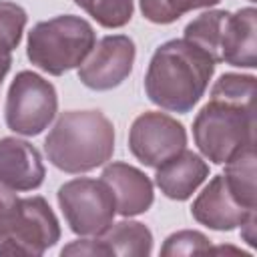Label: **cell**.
I'll list each match as a JSON object with an SVG mask.
<instances>
[{
    "instance_id": "6da1fadb",
    "label": "cell",
    "mask_w": 257,
    "mask_h": 257,
    "mask_svg": "<svg viewBox=\"0 0 257 257\" xmlns=\"http://www.w3.org/2000/svg\"><path fill=\"white\" fill-rule=\"evenodd\" d=\"M215 72V62L193 42L179 38L161 44L145 76L151 102L165 110L189 112L205 94Z\"/></svg>"
},
{
    "instance_id": "7402d4cb",
    "label": "cell",
    "mask_w": 257,
    "mask_h": 257,
    "mask_svg": "<svg viewBox=\"0 0 257 257\" xmlns=\"http://www.w3.org/2000/svg\"><path fill=\"white\" fill-rule=\"evenodd\" d=\"M211 241L199 231H179L167 237L165 245L161 247L163 257L171 255H209Z\"/></svg>"
},
{
    "instance_id": "4fadbf2b",
    "label": "cell",
    "mask_w": 257,
    "mask_h": 257,
    "mask_svg": "<svg viewBox=\"0 0 257 257\" xmlns=\"http://www.w3.org/2000/svg\"><path fill=\"white\" fill-rule=\"evenodd\" d=\"M257 12L253 6L241 8L235 14H227L221 40H219V62L239 66V68H255L257 66Z\"/></svg>"
},
{
    "instance_id": "44dd1931",
    "label": "cell",
    "mask_w": 257,
    "mask_h": 257,
    "mask_svg": "<svg viewBox=\"0 0 257 257\" xmlns=\"http://www.w3.org/2000/svg\"><path fill=\"white\" fill-rule=\"evenodd\" d=\"M26 20L28 16L22 6L0 0V50L2 52H12L20 44Z\"/></svg>"
},
{
    "instance_id": "d6986e66",
    "label": "cell",
    "mask_w": 257,
    "mask_h": 257,
    "mask_svg": "<svg viewBox=\"0 0 257 257\" xmlns=\"http://www.w3.org/2000/svg\"><path fill=\"white\" fill-rule=\"evenodd\" d=\"M139 2H141V12L147 20L155 24H171L191 10L209 8L219 4L221 0H139Z\"/></svg>"
},
{
    "instance_id": "8992f818",
    "label": "cell",
    "mask_w": 257,
    "mask_h": 257,
    "mask_svg": "<svg viewBox=\"0 0 257 257\" xmlns=\"http://www.w3.org/2000/svg\"><path fill=\"white\" fill-rule=\"evenodd\" d=\"M56 197L70 231L82 237H98L116 213L114 197L102 179H72L58 189Z\"/></svg>"
},
{
    "instance_id": "484cf974",
    "label": "cell",
    "mask_w": 257,
    "mask_h": 257,
    "mask_svg": "<svg viewBox=\"0 0 257 257\" xmlns=\"http://www.w3.org/2000/svg\"><path fill=\"white\" fill-rule=\"evenodd\" d=\"M10 64H12V56H10V52H2V50H0V82H2L4 76L8 74Z\"/></svg>"
},
{
    "instance_id": "3957f363",
    "label": "cell",
    "mask_w": 257,
    "mask_h": 257,
    "mask_svg": "<svg viewBox=\"0 0 257 257\" xmlns=\"http://www.w3.org/2000/svg\"><path fill=\"white\" fill-rule=\"evenodd\" d=\"M94 44V28L80 16L64 14L32 26L28 32L26 56L40 70L60 76L80 66Z\"/></svg>"
},
{
    "instance_id": "83f0119b",
    "label": "cell",
    "mask_w": 257,
    "mask_h": 257,
    "mask_svg": "<svg viewBox=\"0 0 257 257\" xmlns=\"http://www.w3.org/2000/svg\"><path fill=\"white\" fill-rule=\"evenodd\" d=\"M0 84H2V82H0Z\"/></svg>"
},
{
    "instance_id": "5b68a950",
    "label": "cell",
    "mask_w": 257,
    "mask_h": 257,
    "mask_svg": "<svg viewBox=\"0 0 257 257\" xmlns=\"http://www.w3.org/2000/svg\"><path fill=\"white\" fill-rule=\"evenodd\" d=\"M58 98L54 86L40 74L22 70L14 76L6 96V124L16 135H40L54 118Z\"/></svg>"
},
{
    "instance_id": "cb8c5ba5",
    "label": "cell",
    "mask_w": 257,
    "mask_h": 257,
    "mask_svg": "<svg viewBox=\"0 0 257 257\" xmlns=\"http://www.w3.org/2000/svg\"><path fill=\"white\" fill-rule=\"evenodd\" d=\"M62 255H110L108 247L102 243V239H84V241H72L66 245Z\"/></svg>"
},
{
    "instance_id": "5bb4252c",
    "label": "cell",
    "mask_w": 257,
    "mask_h": 257,
    "mask_svg": "<svg viewBox=\"0 0 257 257\" xmlns=\"http://www.w3.org/2000/svg\"><path fill=\"white\" fill-rule=\"evenodd\" d=\"M209 177V165L193 151H179L157 167L155 183L161 193L173 201L189 199Z\"/></svg>"
},
{
    "instance_id": "277c9868",
    "label": "cell",
    "mask_w": 257,
    "mask_h": 257,
    "mask_svg": "<svg viewBox=\"0 0 257 257\" xmlns=\"http://www.w3.org/2000/svg\"><path fill=\"white\" fill-rule=\"evenodd\" d=\"M195 145L215 165H225L237 151L255 143V110L209 100L193 120Z\"/></svg>"
},
{
    "instance_id": "7a4b0ae2",
    "label": "cell",
    "mask_w": 257,
    "mask_h": 257,
    "mask_svg": "<svg viewBox=\"0 0 257 257\" xmlns=\"http://www.w3.org/2000/svg\"><path fill=\"white\" fill-rule=\"evenodd\" d=\"M48 161L64 173H88L114 153V126L100 110H68L44 141Z\"/></svg>"
},
{
    "instance_id": "603a6c76",
    "label": "cell",
    "mask_w": 257,
    "mask_h": 257,
    "mask_svg": "<svg viewBox=\"0 0 257 257\" xmlns=\"http://www.w3.org/2000/svg\"><path fill=\"white\" fill-rule=\"evenodd\" d=\"M18 203L20 199L14 195L12 189L4 187L0 183V233L12 223V219L16 217V211H18Z\"/></svg>"
},
{
    "instance_id": "4316f807",
    "label": "cell",
    "mask_w": 257,
    "mask_h": 257,
    "mask_svg": "<svg viewBox=\"0 0 257 257\" xmlns=\"http://www.w3.org/2000/svg\"><path fill=\"white\" fill-rule=\"evenodd\" d=\"M251 2H253V0H251Z\"/></svg>"
},
{
    "instance_id": "ac0fdd59",
    "label": "cell",
    "mask_w": 257,
    "mask_h": 257,
    "mask_svg": "<svg viewBox=\"0 0 257 257\" xmlns=\"http://www.w3.org/2000/svg\"><path fill=\"white\" fill-rule=\"evenodd\" d=\"M253 74H221L211 88V100H221L247 110H255V82Z\"/></svg>"
},
{
    "instance_id": "7c38bea8",
    "label": "cell",
    "mask_w": 257,
    "mask_h": 257,
    "mask_svg": "<svg viewBox=\"0 0 257 257\" xmlns=\"http://www.w3.org/2000/svg\"><path fill=\"white\" fill-rule=\"evenodd\" d=\"M100 179L108 185L114 197L116 213H120L122 217L141 215L153 205V183L137 167L126 163H110L104 167Z\"/></svg>"
},
{
    "instance_id": "9a60e30c",
    "label": "cell",
    "mask_w": 257,
    "mask_h": 257,
    "mask_svg": "<svg viewBox=\"0 0 257 257\" xmlns=\"http://www.w3.org/2000/svg\"><path fill=\"white\" fill-rule=\"evenodd\" d=\"M102 243L108 247L110 255L124 257H147L153 251V233L139 221H118L110 223L100 235Z\"/></svg>"
},
{
    "instance_id": "9c48e42d",
    "label": "cell",
    "mask_w": 257,
    "mask_h": 257,
    "mask_svg": "<svg viewBox=\"0 0 257 257\" xmlns=\"http://www.w3.org/2000/svg\"><path fill=\"white\" fill-rule=\"evenodd\" d=\"M135 42L124 34L100 38L78 66V78L92 90H110L118 86L133 70Z\"/></svg>"
},
{
    "instance_id": "e0dca14e",
    "label": "cell",
    "mask_w": 257,
    "mask_h": 257,
    "mask_svg": "<svg viewBox=\"0 0 257 257\" xmlns=\"http://www.w3.org/2000/svg\"><path fill=\"white\" fill-rule=\"evenodd\" d=\"M227 14V10H209L199 14L185 26V40L207 52L215 64L219 62V40Z\"/></svg>"
},
{
    "instance_id": "d4e9b609",
    "label": "cell",
    "mask_w": 257,
    "mask_h": 257,
    "mask_svg": "<svg viewBox=\"0 0 257 257\" xmlns=\"http://www.w3.org/2000/svg\"><path fill=\"white\" fill-rule=\"evenodd\" d=\"M255 223H257V213L249 215V217L239 225V227H241V235H243V239H245L251 247L257 245V239H255Z\"/></svg>"
},
{
    "instance_id": "30bf717a",
    "label": "cell",
    "mask_w": 257,
    "mask_h": 257,
    "mask_svg": "<svg viewBox=\"0 0 257 257\" xmlns=\"http://www.w3.org/2000/svg\"><path fill=\"white\" fill-rule=\"evenodd\" d=\"M253 213L255 209L243 207L233 197L223 175L213 177L209 185L193 201V207H191V215L201 225L215 229V231H231L239 227Z\"/></svg>"
},
{
    "instance_id": "ffe728a7",
    "label": "cell",
    "mask_w": 257,
    "mask_h": 257,
    "mask_svg": "<svg viewBox=\"0 0 257 257\" xmlns=\"http://www.w3.org/2000/svg\"><path fill=\"white\" fill-rule=\"evenodd\" d=\"M104 28H120L133 18V0H74Z\"/></svg>"
},
{
    "instance_id": "8fae6325",
    "label": "cell",
    "mask_w": 257,
    "mask_h": 257,
    "mask_svg": "<svg viewBox=\"0 0 257 257\" xmlns=\"http://www.w3.org/2000/svg\"><path fill=\"white\" fill-rule=\"evenodd\" d=\"M44 181L38 149L16 137L0 139V183L12 191H34Z\"/></svg>"
},
{
    "instance_id": "ba28073f",
    "label": "cell",
    "mask_w": 257,
    "mask_h": 257,
    "mask_svg": "<svg viewBox=\"0 0 257 257\" xmlns=\"http://www.w3.org/2000/svg\"><path fill=\"white\" fill-rule=\"evenodd\" d=\"M187 147L185 126L165 112H143L128 133V149L145 167L157 169L161 163Z\"/></svg>"
},
{
    "instance_id": "52a82bcc",
    "label": "cell",
    "mask_w": 257,
    "mask_h": 257,
    "mask_svg": "<svg viewBox=\"0 0 257 257\" xmlns=\"http://www.w3.org/2000/svg\"><path fill=\"white\" fill-rule=\"evenodd\" d=\"M60 239V225L42 197L20 199L16 217L0 233V255H42Z\"/></svg>"
},
{
    "instance_id": "2e32d148",
    "label": "cell",
    "mask_w": 257,
    "mask_h": 257,
    "mask_svg": "<svg viewBox=\"0 0 257 257\" xmlns=\"http://www.w3.org/2000/svg\"><path fill=\"white\" fill-rule=\"evenodd\" d=\"M225 183L233 197L247 209H257L255 193V143L237 151L225 163Z\"/></svg>"
}]
</instances>
